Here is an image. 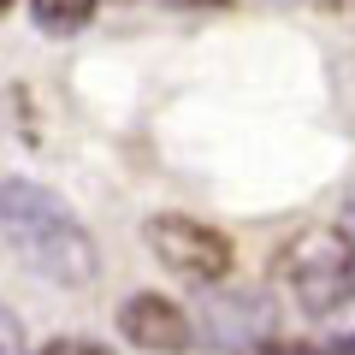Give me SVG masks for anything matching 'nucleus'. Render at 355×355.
<instances>
[{"label":"nucleus","mask_w":355,"mask_h":355,"mask_svg":"<svg viewBox=\"0 0 355 355\" xmlns=\"http://www.w3.org/2000/svg\"><path fill=\"white\" fill-rule=\"evenodd\" d=\"M119 331H125V343H137V349H148V355L190 349V314H184L172 296H160V291L125 296V302H119Z\"/></svg>","instance_id":"4"},{"label":"nucleus","mask_w":355,"mask_h":355,"mask_svg":"<svg viewBox=\"0 0 355 355\" xmlns=\"http://www.w3.org/2000/svg\"><path fill=\"white\" fill-rule=\"evenodd\" d=\"M0 355H24V331H18V320L0 308Z\"/></svg>","instance_id":"7"},{"label":"nucleus","mask_w":355,"mask_h":355,"mask_svg":"<svg viewBox=\"0 0 355 355\" xmlns=\"http://www.w3.org/2000/svg\"><path fill=\"white\" fill-rule=\"evenodd\" d=\"M172 6H225V0H172Z\"/></svg>","instance_id":"8"},{"label":"nucleus","mask_w":355,"mask_h":355,"mask_svg":"<svg viewBox=\"0 0 355 355\" xmlns=\"http://www.w3.org/2000/svg\"><path fill=\"white\" fill-rule=\"evenodd\" d=\"M101 0H30V18H36L42 36H77V30L95 18Z\"/></svg>","instance_id":"5"},{"label":"nucleus","mask_w":355,"mask_h":355,"mask_svg":"<svg viewBox=\"0 0 355 355\" xmlns=\"http://www.w3.org/2000/svg\"><path fill=\"white\" fill-rule=\"evenodd\" d=\"M142 237H148L154 261L166 272H178L184 284H219L237 266V249H231L225 231L207 225V219H190V214H154L142 225Z\"/></svg>","instance_id":"3"},{"label":"nucleus","mask_w":355,"mask_h":355,"mask_svg":"<svg viewBox=\"0 0 355 355\" xmlns=\"http://www.w3.org/2000/svg\"><path fill=\"white\" fill-rule=\"evenodd\" d=\"M36 355H113V349H101L95 338H48Z\"/></svg>","instance_id":"6"},{"label":"nucleus","mask_w":355,"mask_h":355,"mask_svg":"<svg viewBox=\"0 0 355 355\" xmlns=\"http://www.w3.org/2000/svg\"><path fill=\"white\" fill-rule=\"evenodd\" d=\"M279 279L291 284L296 308L308 320L338 314L355 296V243L338 225H302L279 254Z\"/></svg>","instance_id":"2"},{"label":"nucleus","mask_w":355,"mask_h":355,"mask_svg":"<svg viewBox=\"0 0 355 355\" xmlns=\"http://www.w3.org/2000/svg\"><path fill=\"white\" fill-rule=\"evenodd\" d=\"M0 237L12 243V254L48 284L83 291L101 272V249L89 237V225L71 214L65 196H53L36 178H0Z\"/></svg>","instance_id":"1"},{"label":"nucleus","mask_w":355,"mask_h":355,"mask_svg":"<svg viewBox=\"0 0 355 355\" xmlns=\"http://www.w3.org/2000/svg\"><path fill=\"white\" fill-rule=\"evenodd\" d=\"M6 12H12V0H0V18H6Z\"/></svg>","instance_id":"9"}]
</instances>
